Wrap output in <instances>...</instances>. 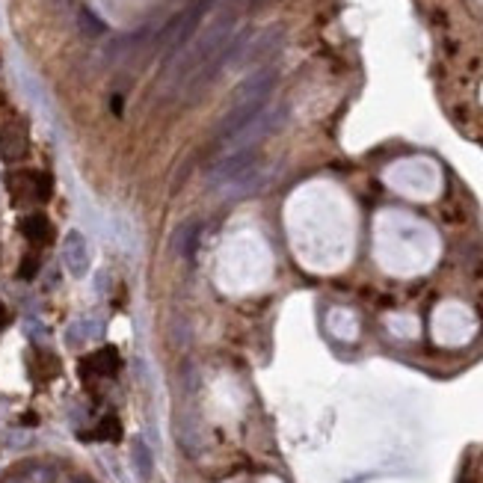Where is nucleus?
I'll use <instances>...</instances> for the list:
<instances>
[{
	"mask_svg": "<svg viewBox=\"0 0 483 483\" xmlns=\"http://www.w3.org/2000/svg\"><path fill=\"white\" fill-rule=\"evenodd\" d=\"M30 151V136H27V128L24 122H9L0 131V154L4 160H24Z\"/></svg>",
	"mask_w": 483,
	"mask_h": 483,
	"instance_id": "nucleus-3",
	"label": "nucleus"
},
{
	"mask_svg": "<svg viewBox=\"0 0 483 483\" xmlns=\"http://www.w3.org/2000/svg\"><path fill=\"white\" fill-rule=\"evenodd\" d=\"M63 261L71 276H84L89 270V247H86V237L80 231H69L63 240Z\"/></svg>",
	"mask_w": 483,
	"mask_h": 483,
	"instance_id": "nucleus-4",
	"label": "nucleus"
},
{
	"mask_svg": "<svg viewBox=\"0 0 483 483\" xmlns=\"http://www.w3.org/2000/svg\"><path fill=\"white\" fill-rule=\"evenodd\" d=\"M273 84H276V71L273 69H261V71H255L252 77H247L244 84H240V89L234 92V101H231L226 119L219 122V139H223V143H226V139H231L240 128H247L252 119L264 110Z\"/></svg>",
	"mask_w": 483,
	"mask_h": 483,
	"instance_id": "nucleus-1",
	"label": "nucleus"
},
{
	"mask_svg": "<svg viewBox=\"0 0 483 483\" xmlns=\"http://www.w3.org/2000/svg\"><path fill=\"white\" fill-rule=\"evenodd\" d=\"M51 190H54V184L45 172H12L9 175V193H12V202L18 208L48 202Z\"/></svg>",
	"mask_w": 483,
	"mask_h": 483,
	"instance_id": "nucleus-2",
	"label": "nucleus"
},
{
	"mask_svg": "<svg viewBox=\"0 0 483 483\" xmlns=\"http://www.w3.org/2000/svg\"><path fill=\"white\" fill-rule=\"evenodd\" d=\"M6 327H9V309L0 303V329H6Z\"/></svg>",
	"mask_w": 483,
	"mask_h": 483,
	"instance_id": "nucleus-14",
	"label": "nucleus"
},
{
	"mask_svg": "<svg viewBox=\"0 0 483 483\" xmlns=\"http://www.w3.org/2000/svg\"><path fill=\"white\" fill-rule=\"evenodd\" d=\"M131 459H134V466H136V474L143 477V480H149L151 477V451L146 448V442L143 439H136L134 442V451H131Z\"/></svg>",
	"mask_w": 483,
	"mask_h": 483,
	"instance_id": "nucleus-9",
	"label": "nucleus"
},
{
	"mask_svg": "<svg viewBox=\"0 0 483 483\" xmlns=\"http://www.w3.org/2000/svg\"><path fill=\"white\" fill-rule=\"evenodd\" d=\"M77 21H80V27H84V33H86V36H101V33L107 30L101 18H95V12H89V9H80Z\"/></svg>",
	"mask_w": 483,
	"mask_h": 483,
	"instance_id": "nucleus-11",
	"label": "nucleus"
},
{
	"mask_svg": "<svg viewBox=\"0 0 483 483\" xmlns=\"http://www.w3.org/2000/svg\"><path fill=\"white\" fill-rule=\"evenodd\" d=\"M119 371V353L113 347H104V350H98L92 356H86L84 362H80V374H84V379L89 377H113Z\"/></svg>",
	"mask_w": 483,
	"mask_h": 483,
	"instance_id": "nucleus-6",
	"label": "nucleus"
},
{
	"mask_svg": "<svg viewBox=\"0 0 483 483\" xmlns=\"http://www.w3.org/2000/svg\"><path fill=\"white\" fill-rule=\"evenodd\" d=\"M59 374V359L54 356V353H42L39 350L36 356H33V377L39 379V382H48V379H54Z\"/></svg>",
	"mask_w": 483,
	"mask_h": 483,
	"instance_id": "nucleus-8",
	"label": "nucleus"
},
{
	"mask_svg": "<svg viewBox=\"0 0 483 483\" xmlns=\"http://www.w3.org/2000/svg\"><path fill=\"white\" fill-rule=\"evenodd\" d=\"M92 436L101 439V442H119V439H122V424H119L116 415H107V418L98 421V427H95Z\"/></svg>",
	"mask_w": 483,
	"mask_h": 483,
	"instance_id": "nucleus-10",
	"label": "nucleus"
},
{
	"mask_svg": "<svg viewBox=\"0 0 483 483\" xmlns=\"http://www.w3.org/2000/svg\"><path fill=\"white\" fill-rule=\"evenodd\" d=\"M279 42H282V30H264V33H258L255 39H247V45H244V51H240L234 66L258 63V59H264L267 54H273L279 48Z\"/></svg>",
	"mask_w": 483,
	"mask_h": 483,
	"instance_id": "nucleus-5",
	"label": "nucleus"
},
{
	"mask_svg": "<svg viewBox=\"0 0 483 483\" xmlns=\"http://www.w3.org/2000/svg\"><path fill=\"white\" fill-rule=\"evenodd\" d=\"M39 273V255L33 252V255H24L21 258V267H18V276L21 279H33Z\"/></svg>",
	"mask_w": 483,
	"mask_h": 483,
	"instance_id": "nucleus-12",
	"label": "nucleus"
},
{
	"mask_svg": "<svg viewBox=\"0 0 483 483\" xmlns=\"http://www.w3.org/2000/svg\"><path fill=\"white\" fill-rule=\"evenodd\" d=\"M21 234L30 240L33 247H48L54 240V226L45 214H30L21 219Z\"/></svg>",
	"mask_w": 483,
	"mask_h": 483,
	"instance_id": "nucleus-7",
	"label": "nucleus"
},
{
	"mask_svg": "<svg viewBox=\"0 0 483 483\" xmlns=\"http://www.w3.org/2000/svg\"><path fill=\"white\" fill-rule=\"evenodd\" d=\"M178 237H181V249H184V255H190L193 252V240H196V226H184Z\"/></svg>",
	"mask_w": 483,
	"mask_h": 483,
	"instance_id": "nucleus-13",
	"label": "nucleus"
}]
</instances>
